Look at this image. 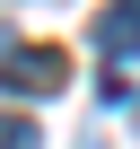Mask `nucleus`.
<instances>
[{
  "label": "nucleus",
  "instance_id": "obj_1",
  "mask_svg": "<svg viewBox=\"0 0 140 149\" xmlns=\"http://www.w3.org/2000/svg\"><path fill=\"white\" fill-rule=\"evenodd\" d=\"M61 79H70V61H61L53 44H18L9 61H0V88H18V97H53Z\"/></svg>",
  "mask_w": 140,
  "mask_h": 149
},
{
  "label": "nucleus",
  "instance_id": "obj_3",
  "mask_svg": "<svg viewBox=\"0 0 140 149\" xmlns=\"http://www.w3.org/2000/svg\"><path fill=\"white\" fill-rule=\"evenodd\" d=\"M0 149H35V123L18 114V123H0Z\"/></svg>",
  "mask_w": 140,
  "mask_h": 149
},
{
  "label": "nucleus",
  "instance_id": "obj_2",
  "mask_svg": "<svg viewBox=\"0 0 140 149\" xmlns=\"http://www.w3.org/2000/svg\"><path fill=\"white\" fill-rule=\"evenodd\" d=\"M96 53L105 61H140V0H105L96 9Z\"/></svg>",
  "mask_w": 140,
  "mask_h": 149
},
{
  "label": "nucleus",
  "instance_id": "obj_4",
  "mask_svg": "<svg viewBox=\"0 0 140 149\" xmlns=\"http://www.w3.org/2000/svg\"><path fill=\"white\" fill-rule=\"evenodd\" d=\"M114 105H123V114H131V123H140V97H114Z\"/></svg>",
  "mask_w": 140,
  "mask_h": 149
}]
</instances>
